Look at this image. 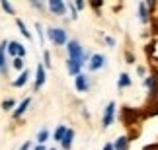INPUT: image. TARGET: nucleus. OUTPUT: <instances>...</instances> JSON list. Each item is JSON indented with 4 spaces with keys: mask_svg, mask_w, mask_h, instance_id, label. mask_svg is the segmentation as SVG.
Wrapping results in <instances>:
<instances>
[{
    "mask_svg": "<svg viewBox=\"0 0 158 150\" xmlns=\"http://www.w3.org/2000/svg\"><path fill=\"white\" fill-rule=\"evenodd\" d=\"M66 51H69V59H76V61H82V63H86V61H90V53L88 51H84L82 49V45L78 43V41H69L66 43Z\"/></svg>",
    "mask_w": 158,
    "mask_h": 150,
    "instance_id": "nucleus-1",
    "label": "nucleus"
},
{
    "mask_svg": "<svg viewBox=\"0 0 158 150\" xmlns=\"http://www.w3.org/2000/svg\"><path fill=\"white\" fill-rule=\"evenodd\" d=\"M47 37H49V41L55 43V45H66V43H69L66 31L63 27H49V29H47Z\"/></svg>",
    "mask_w": 158,
    "mask_h": 150,
    "instance_id": "nucleus-2",
    "label": "nucleus"
},
{
    "mask_svg": "<svg viewBox=\"0 0 158 150\" xmlns=\"http://www.w3.org/2000/svg\"><path fill=\"white\" fill-rule=\"evenodd\" d=\"M8 55H12L14 59H22V57H26V47L22 43H18V41H10L8 43Z\"/></svg>",
    "mask_w": 158,
    "mask_h": 150,
    "instance_id": "nucleus-3",
    "label": "nucleus"
},
{
    "mask_svg": "<svg viewBox=\"0 0 158 150\" xmlns=\"http://www.w3.org/2000/svg\"><path fill=\"white\" fill-rule=\"evenodd\" d=\"M113 117H115V103L113 101H109L106 111H104V119H102V123H104V127H109V125L113 123Z\"/></svg>",
    "mask_w": 158,
    "mask_h": 150,
    "instance_id": "nucleus-4",
    "label": "nucleus"
},
{
    "mask_svg": "<svg viewBox=\"0 0 158 150\" xmlns=\"http://www.w3.org/2000/svg\"><path fill=\"white\" fill-rule=\"evenodd\" d=\"M43 84H45V67L39 63L37 68H35V84H33V90H39Z\"/></svg>",
    "mask_w": 158,
    "mask_h": 150,
    "instance_id": "nucleus-5",
    "label": "nucleus"
},
{
    "mask_svg": "<svg viewBox=\"0 0 158 150\" xmlns=\"http://www.w3.org/2000/svg\"><path fill=\"white\" fill-rule=\"evenodd\" d=\"M82 61H76V59H69L66 61V70H69V74L72 76H78L80 74V70H82Z\"/></svg>",
    "mask_w": 158,
    "mask_h": 150,
    "instance_id": "nucleus-6",
    "label": "nucleus"
},
{
    "mask_svg": "<svg viewBox=\"0 0 158 150\" xmlns=\"http://www.w3.org/2000/svg\"><path fill=\"white\" fill-rule=\"evenodd\" d=\"M49 10L53 12V14H57V16H64L66 4L63 2V0H49Z\"/></svg>",
    "mask_w": 158,
    "mask_h": 150,
    "instance_id": "nucleus-7",
    "label": "nucleus"
},
{
    "mask_svg": "<svg viewBox=\"0 0 158 150\" xmlns=\"http://www.w3.org/2000/svg\"><path fill=\"white\" fill-rule=\"evenodd\" d=\"M104 63H106V57H104V55H92L88 68H90V70H100L102 67H104Z\"/></svg>",
    "mask_w": 158,
    "mask_h": 150,
    "instance_id": "nucleus-8",
    "label": "nucleus"
},
{
    "mask_svg": "<svg viewBox=\"0 0 158 150\" xmlns=\"http://www.w3.org/2000/svg\"><path fill=\"white\" fill-rule=\"evenodd\" d=\"M74 86H76L78 92H86V90H88V78L84 74H78L74 78Z\"/></svg>",
    "mask_w": 158,
    "mask_h": 150,
    "instance_id": "nucleus-9",
    "label": "nucleus"
},
{
    "mask_svg": "<svg viewBox=\"0 0 158 150\" xmlns=\"http://www.w3.org/2000/svg\"><path fill=\"white\" fill-rule=\"evenodd\" d=\"M29 103H31V99H29V98H26V99H23V101H22L20 105H18V109L14 111V117H16V119H18V117H22L23 113L27 111V107H29Z\"/></svg>",
    "mask_w": 158,
    "mask_h": 150,
    "instance_id": "nucleus-10",
    "label": "nucleus"
},
{
    "mask_svg": "<svg viewBox=\"0 0 158 150\" xmlns=\"http://www.w3.org/2000/svg\"><path fill=\"white\" fill-rule=\"evenodd\" d=\"M27 78H29V72H27V70H23V72H22L20 76H18L14 82H12V86H14V88H22V86H26Z\"/></svg>",
    "mask_w": 158,
    "mask_h": 150,
    "instance_id": "nucleus-11",
    "label": "nucleus"
},
{
    "mask_svg": "<svg viewBox=\"0 0 158 150\" xmlns=\"http://www.w3.org/2000/svg\"><path fill=\"white\" fill-rule=\"evenodd\" d=\"M72 139H74V131L69 129V131H66V135H64V139H63V142H60L64 150H70V146H72Z\"/></svg>",
    "mask_w": 158,
    "mask_h": 150,
    "instance_id": "nucleus-12",
    "label": "nucleus"
},
{
    "mask_svg": "<svg viewBox=\"0 0 158 150\" xmlns=\"http://www.w3.org/2000/svg\"><path fill=\"white\" fill-rule=\"evenodd\" d=\"M6 47H8V43L2 41V43H0V72H6V55H4Z\"/></svg>",
    "mask_w": 158,
    "mask_h": 150,
    "instance_id": "nucleus-13",
    "label": "nucleus"
},
{
    "mask_svg": "<svg viewBox=\"0 0 158 150\" xmlns=\"http://www.w3.org/2000/svg\"><path fill=\"white\" fill-rule=\"evenodd\" d=\"M113 146H115V150H127L129 148V139H127V136H119Z\"/></svg>",
    "mask_w": 158,
    "mask_h": 150,
    "instance_id": "nucleus-14",
    "label": "nucleus"
},
{
    "mask_svg": "<svg viewBox=\"0 0 158 150\" xmlns=\"http://www.w3.org/2000/svg\"><path fill=\"white\" fill-rule=\"evenodd\" d=\"M139 18H141V22H143V23H147V22H148V12H147V4H144V2L139 4Z\"/></svg>",
    "mask_w": 158,
    "mask_h": 150,
    "instance_id": "nucleus-15",
    "label": "nucleus"
},
{
    "mask_svg": "<svg viewBox=\"0 0 158 150\" xmlns=\"http://www.w3.org/2000/svg\"><path fill=\"white\" fill-rule=\"evenodd\" d=\"M66 129L64 125H60V127H57V131H55V140H59V142H63V139H64V135H66Z\"/></svg>",
    "mask_w": 158,
    "mask_h": 150,
    "instance_id": "nucleus-16",
    "label": "nucleus"
},
{
    "mask_svg": "<svg viewBox=\"0 0 158 150\" xmlns=\"http://www.w3.org/2000/svg\"><path fill=\"white\" fill-rule=\"evenodd\" d=\"M119 88H127V86H131V76L129 74H127V72H123V74H121L119 76Z\"/></svg>",
    "mask_w": 158,
    "mask_h": 150,
    "instance_id": "nucleus-17",
    "label": "nucleus"
},
{
    "mask_svg": "<svg viewBox=\"0 0 158 150\" xmlns=\"http://www.w3.org/2000/svg\"><path fill=\"white\" fill-rule=\"evenodd\" d=\"M16 23H18V27H20V33L23 35V37H27V39H31V33H29V31H27V27H26V23H23V22L20 20V18H18V20H16Z\"/></svg>",
    "mask_w": 158,
    "mask_h": 150,
    "instance_id": "nucleus-18",
    "label": "nucleus"
},
{
    "mask_svg": "<svg viewBox=\"0 0 158 150\" xmlns=\"http://www.w3.org/2000/svg\"><path fill=\"white\" fill-rule=\"evenodd\" d=\"M47 139H49V131L41 129L39 133H37V142H39V144H43V142H47Z\"/></svg>",
    "mask_w": 158,
    "mask_h": 150,
    "instance_id": "nucleus-19",
    "label": "nucleus"
},
{
    "mask_svg": "<svg viewBox=\"0 0 158 150\" xmlns=\"http://www.w3.org/2000/svg\"><path fill=\"white\" fill-rule=\"evenodd\" d=\"M144 86H147L150 92H154V86H156V76H148L147 80H144Z\"/></svg>",
    "mask_w": 158,
    "mask_h": 150,
    "instance_id": "nucleus-20",
    "label": "nucleus"
},
{
    "mask_svg": "<svg viewBox=\"0 0 158 150\" xmlns=\"http://www.w3.org/2000/svg\"><path fill=\"white\" fill-rule=\"evenodd\" d=\"M12 67H14L16 70H22V72L26 70L23 68V59H14V61H12Z\"/></svg>",
    "mask_w": 158,
    "mask_h": 150,
    "instance_id": "nucleus-21",
    "label": "nucleus"
},
{
    "mask_svg": "<svg viewBox=\"0 0 158 150\" xmlns=\"http://www.w3.org/2000/svg\"><path fill=\"white\" fill-rule=\"evenodd\" d=\"M0 6H2V10H4V12H8V14H14V6H12L10 2L2 0V2H0Z\"/></svg>",
    "mask_w": 158,
    "mask_h": 150,
    "instance_id": "nucleus-22",
    "label": "nucleus"
},
{
    "mask_svg": "<svg viewBox=\"0 0 158 150\" xmlns=\"http://www.w3.org/2000/svg\"><path fill=\"white\" fill-rule=\"evenodd\" d=\"M12 107H14V99H4V101H2V109H4V111L12 109Z\"/></svg>",
    "mask_w": 158,
    "mask_h": 150,
    "instance_id": "nucleus-23",
    "label": "nucleus"
},
{
    "mask_svg": "<svg viewBox=\"0 0 158 150\" xmlns=\"http://www.w3.org/2000/svg\"><path fill=\"white\" fill-rule=\"evenodd\" d=\"M43 61H45V67H51V53L49 51L43 53Z\"/></svg>",
    "mask_w": 158,
    "mask_h": 150,
    "instance_id": "nucleus-24",
    "label": "nucleus"
},
{
    "mask_svg": "<svg viewBox=\"0 0 158 150\" xmlns=\"http://www.w3.org/2000/svg\"><path fill=\"white\" fill-rule=\"evenodd\" d=\"M66 8L70 10V14H72V20H76V6L70 2V4H66Z\"/></svg>",
    "mask_w": 158,
    "mask_h": 150,
    "instance_id": "nucleus-25",
    "label": "nucleus"
},
{
    "mask_svg": "<svg viewBox=\"0 0 158 150\" xmlns=\"http://www.w3.org/2000/svg\"><path fill=\"white\" fill-rule=\"evenodd\" d=\"M35 29H37V33H39V41L43 43V27H41V23H39V22L35 23Z\"/></svg>",
    "mask_w": 158,
    "mask_h": 150,
    "instance_id": "nucleus-26",
    "label": "nucleus"
},
{
    "mask_svg": "<svg viewBox=\"0 0 158 150\" xmlns=\"http://www.w3.org/2000/svg\"><path fill=\"white\" fill-rule=\"evenodd\" d=\"M125 59H127V63H129V64H133V63H135V57H133L131 53H127V55H125Z\"/></svg>",
    "mask_w": 158,
    "mask_h": 150,
    "instance_id": "nucleus-27",
    "label": "nucleus"
},
{
    "mask_svg": "<svg viewBox=\"0 0 158 150\" xmlns=\"http://www.w3.org/2000/svg\"><path fill=\"white\" fill-rule=\"evenodd\" d=\"M106 43H107L109 47H113V45H115V39H113V37H106Z\"/></svg>",
    "mask_w": 158,
    "mask_h": 150,
    "instance_id": "nucleus-28",
    "label": "nucleus"
},
{
    "mask_svg": "<svg viewBox=\"0 0 158 150\" xmlns=\"http://www.w3.org/2000/svg\"><path fill=\"white\" fill-rule=\"evenodd\" d=\"M29 146H31V142H23V144L20 146V150H29Z\"/></svg>",
    "mask_w": 158,
    "mask_h": 150,
    "instance_id": "nucleus-29",
    "label": "nucleus"
},
{
    "mask_svg": "<svg viewBox=\"0 0 158 150\" xmlns=\"http://www.w3.org/2000/svg\"><path fill=\"white\" fill-rule=\"evenodd\" d=\"M74 6H76V10H82V8H84V2H80V0H78V2H74Z\"/></svg>",
    "mask_w": 158,
    "mask_h": 150,
    "instance_id": "nucleus-30",
    "label": "nucleus"
},
{
    "mask_svg": "<svg viewBox=\"0 0 158 150\" xmlns=\"http://www.w3.org/2000/svg\"><path fill=\"white\" fill-rule=\"evenodd\" d=\"M31 4L35 6V8H39V10H41V8H43V4H41V2H31Z\"/></svg>",
    "mask_w": 158,
    "mask_h": 150,
    "instance_id": "nucleus-31",
    "label": "nucleus"
},
{
    "mask_svg": "<svg viewBox=\"0 0 158 150\" xmlns=\"http://www.w3.org/2000/svg\"><path fill=\"white\" fill-rule=\"evenodd\" d=\"M104 150H115V146H113V144H106Z\"/></svg>",
    "mask_w": 158,
    "mask_h": 150,
    "instance_id": "nucleus-32",
    "label": "nucleus"
},
{
    "mask_svg": "<svg viewBox=\"0 0 158 150\" xmlns=\"http://www.w3.org/2000/svg\"><path fill=\"white\" fill-rule=\"evenodd\" d=\"M33 150H47V148H45V146H43V144H37V146H35V148H33Z\"/></svg>",
    "mask_w": 158,
    "mask_h": 150,
    "instance_id": "nucleus-33",
    "label": "nucleus"
},
{
    "mask_svg": "<svg viewBox=\"0 0 158 150\" xmlns=\"http://www.w3.org/2000/svg\"><path fill=\"white\" fill-rule=\"evenodd\" d=\"M51 150H55V148H51Z\"/></svg>",
    "mask_w": 158,
    "mask_h": 150,
    "instance_id": "nucleus-34",
    "label": "nucleus"
}]
</instances>
